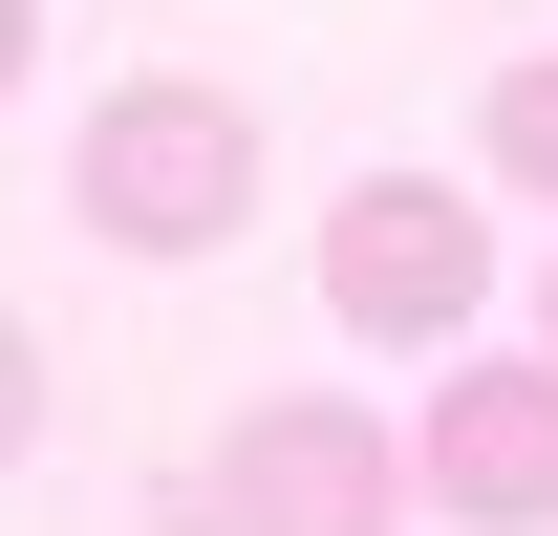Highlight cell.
<instances>
[{
    "mask_svg": "<svg viewBox=\"0 0 558 536\" xmlns=\"http://www.w3.org/2000/svg\"><path fill=\"white\" fill-rule=\"evenodd\" d=\"M22 429H44V343L0 322V472H22Z\"/></svg>",
    "mask_w": 558,
    "mask_h": 536,
    "instance_id": "cell-6",
    "label": "cell"
},
{
    "mask_svg": "<svg viewBox=\"0 0 558 536\" xmlns=\"http://www.w3.org/2000/svg\"><path fill=\"white\" fill-rule=\"evenodd\" d=\"M537 365H558V279H537Z\"/></svg>",
    "mask_w": 558,
    "mask_h": 536,
    "instance_id": "cell-8",
    "label": "cell"
},
{
    "mask_svg": "<svg viewBox=\"0 0 558 536\" xmlns=\"http://www.w3.org/2000/svg\"><path fill=\"white\" fill-rule=\"evenodd\" d=\"M494 301V215L451 194V172H365L344 215H323V322L344 343H409V365H451Z\"/></svg>",
    "mask_w": 558,
    "mask_h": 536,
    "instance_id": "cell-3",
    "label": "cell"
},
{
    "mask_svg": "<svg viewBox=\"0 0 558 536\" xmlns=\"http://www.w3.org/2000/svg\"><path fill=\"white\" fill-rule=\"evenodd\" d=\"M65 215L108 236V258H215V236L258 215V108L194 86V65H130L108 108H86V150H65Z\"/></svg>",
    "mask_w": 558,
    "mask_h": 536,
    "instance_id": "cell-1",
    "label": "cell"
},
{
    "mask_svg": "<svg viewBox=\"0 0 558 536\" xmlns=\"http://www.w3.org/2000/svg\"><path fill=\"white\" fill-rule=\"evenodd\" d=\"M473 130H494V172H515V194H558V44H537V65H494Z\"/></svg>",
    "mask_w": 558,
    "mask_h": 536,
    "instance_id": "cell-5",
    "label": "cell"
},
{
    "mask_svg": "<svg viewBox=\"0 0 558 536\" xmlns=\"http://www.w3.org/2000/svg\"><path fill=\"white\" fill-rule=\"evenodd\" d=\"M22 65H44V0H0V86H22Z\"/></svg>",
    "mask_w": 558,
    "mask_h": 536,
    "instance_id": "cell-7",
    "label": "cell"
},
{
    "mask_svg": "<svg viewBox=\"0 0 558 536\" xmlns=\"http://www.w3.org/2000/svg\"><path fill=\"white\" fill-rule=\"evenodd\" d=\"M194 536H409V429H365L344 387H279L215 429Z\"/></svg>",
    "mask_w": 558,
    "mask_h": 536,
    "instance_id": "cell-2",
    "label": "cell"
},
{
    "mask_svg": "<svg viewBox=\"0 0 558 536\" xmlns=\"http://www.w3.org/2000/svg\"><path fill=\"white\" fill-rule=\"evenodd\" d=\"M409 494H451L473 536H558V365H429V429H409Z\"/></svg>",
    "mask_w": 558,
    "mask_h": 536,
    "instance_id": "cell-4",
    "label": "cell"
}]
</instances>
